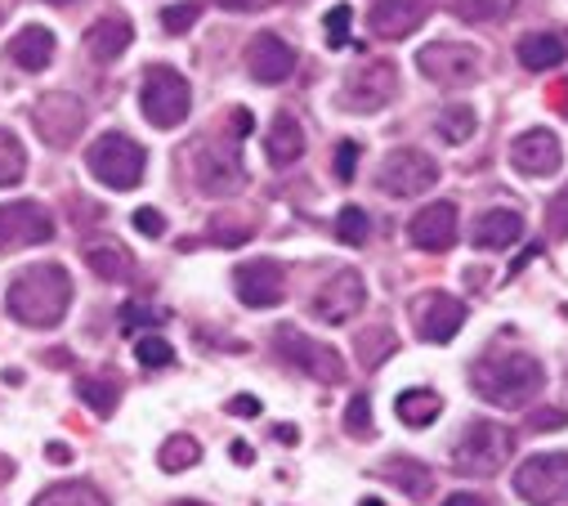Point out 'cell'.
<instances>
[{"label": "cell", "instance_id": "cell-43", "mask_svg": "<svg viewBox=\"0 0 568 506\" xmlns=\"http://www.w3.org/2000/svg\"><path fill=\"white\" fill-rule=\"evenodd\" d=\"M134 229L144 233V237H162V233H166V220H162V211H153V206H139V211H134Z\"/></svg>", "mask_w": 568, "mask_h": 506}, {"label": "cell", "instance_id": "cell-3", "mask_svg": "<svg viewBox=\"0 0 568 506\" xmlns=\"http://www.w3.org/2000/svg\"><path fill=\"white\" fill-rule=\"evenodd\" d=\"M510 448H515L510 431L479 417V422H470V426L462 431V439L453 444V470H457V475L488 479V475H497V470L510 462Z\"/></svg>", "mask_w": 568, "mask_h": 506}, {"label": "cell", "instance_id": "cell-41", "mask_svg": "<svg viewBox=\"0 0 568 506\" xmlns=\"http://www.w3.org/2000/svg\"><path fill=\"white\" fill-rule=\"evenodd\" d=\"M497 10H501V0H453V14L462 23H488L497 19Z\"/></svg>", "mask_w": 568, "mask_h": 506}, {"label": "cell", "instance_id": "cell-10", "mask_svg": "<svg viewBox=\"0 0 568 506\" xmlns=\"http://www.w3.org/2000/svg\"><path fill=\"white\" fill-rule=\"evenodd\" d=\"M515 493L532 506H568V453H537L515 470Z\"/></svg>", "mask_w": 568, "mask_h": 506}, {"label": "cell", "instance_id": "cell-19", "mask_svg": "<svg viewBox=\"0 0 568 506\" xmlns=\"http://www.w3.org/2000/svg\"><path fill=\"white\" fill-rule=\"evenodd\" d=\"M425 14H430V0H376L367 14V28L381 41H403L425 23Z\"/></svg>", "mask_w": 568, "mask_h": 506}, {"label": "cell", "instance_id": "cell-16", "mask_svg": "<svg viewBox=\"0 0 568 506\" xmlns=\"http://www.w3.org/2000/svg\"><path fill=\"white\" fill-rule=\"evenodd\" d=\"M363 305H367L363 274L358 270H336L318 287V296H314V318H323V323H349V318H358Z\"/></svg>", "mask_w": 568, "mask_h": 506}, {"label": "cell", "instance_id": "cell-55", "mask_svg": "<svg viewBox=\"0 0 568 506\" xmlns=\"http://www.w3.org/2000/svg\"><path fill=\"white\" fill-rule=\"evenodd\" d=\"M363 506H381V502H376V497H367V502H363Z\"/></svg>", "mask_w": 568, "mask_h": 506}, {"label": "cell", "instance_id": "cell-22", "mask_svg": "<svg viewBox=\"0 0 568 506\" xmlns=\"http://www.w3.org/2000/svg\"><path fill=\"white\" fill-rule=\"evenodd\" d=\"M381 479H389L412 502H430V493H435V470L425 466V462H416V457H389V462H381Z\"/></svg>", "mask_w": 568, "mask_h": 506}, {"label": "cell", "instance_id": "cell-7", "mask_svg": "<svg viewBox=\"0 0 568 506\" xmlns=\"http://www.w3.org/2000/svg\"><path fill=\"white\" fill-rule=\"evenodd\" d=\"M273 350L287 358L292 367H301L305 376L323 382V386H341L345 382V358L332 345H323V341H314V336H305L296 327H277L273 332Z\"/></svg>", "mask_w": 568, "mask_h": 506}, {"label": "cell", "instance_id": "cell-17", "mask_svg": "<svg viewBox=\"0 0 568 506\" xmlns=\"http://www.w3.org/2000/svg\"><path fill=\"white\" fill-rule=\"evenodd\" d=\"M246 72H251L260 85H282V81L296 72V50L282 41L277 32H260V37H251V45H246Z\"/></svg>", "mask_w": 568, "mask_h": 506}, {"label": "cell", "instance_id": "cell-45", "mask_svg": "<svg viewBox=\"0 0 568 506\" xmlns=\"http://www.w3.org/2000/svg\"><path fill=\"white\" fill-rule=\"evenodd\" d=\"M564 422H568V417H564L559 408H541V413L528 417V431H559Z\"/></svg>", "mask_w": 568, "mask_h": 506}, {"label": "cell", "instance_id": "cell-44", "mask_svg": "<svg viewBox=\"0 0 568 506\" xmlns=\"http://www.w3.org/2000/svg\"><path fill=\"white\" fill-rule=\"evenodd\" d=\"M354 166H358V144H354V140H341V153H336V180L349 184V180H354Z\"/></svg>", "mask_w": 568, "mask_h": 506}, {"label": "cell", "instance_id": "cell-1", "mask_svg": "<svg viewBox=\"0 0 568 506\" xmlns=\"http://www.w3.org/2000/svg\"><path fill=\"white\" fill-rule=\"evenodd\" d=\"M470 386L493 408L515 413V408H528L541 395L546 372H541V358H532L524 350H484L470 367Z\"/></svg>", "mask_w": 568, "mask_h": 506}, {"label": "cell", "instance_id": "cell-38", "mask_svg": "<svg viewBox=\"0 0 568 506\" xmlns=\"http://www.w3.org/2000/svg\"><path fill=\"white\" fill-rule=\"evenodd\" d=\"M134 354H139V363H144V367H171L175 363V350H171L166 336H139Z\"/></svg>", "mask_w": 568, "mask_h": 506}, {"label": "cell", "instance_id": "cell-34", "mask_svg": "<svg viewBox=\"0 0 568 506\" xmlns=\"http://www.w3.org/2000/svg\"><path fill=\"white\" fill-rule=\"evenodd\" d=\"M394 350H398V336H394L385 323H376V327H367V332L358 336V358H363V367H381Z\"/></svg>", "mask_w": 568, "mask_h": 506}, {"label": "cell", "instance_id": "cell-18", "mask_svg": "<svg viewBox=\"0 0 568 506\" xmlns=\"http://www.w3.org/2000/svg\"><path fill=\"white\" fill-rule=\"evenodd\" d=\"M457 233H462V224H457V206L453 202H430L425 211H416L412 224H407V237L420 251H448L457 242Z\"/></svg>", "mask_w": 568, "mask_h": 506}, {"label": "cell", "instance_id": "cell-48", "mask_svg": "<svg viewBox=\"0 0 568 506\" xmlns=\"http://www.w3.org/2000/svg\"><path fill=\"white\" fill-rule=\"evenodd\" d=\"M229 413H233V417H260V399L237 395V399H229Z\"/></svg>", "mask_w": 568, "mask_h": 506}, {"label": "cell", "instance_id": "cell-39", "mask_svg": "<svg viewBox=\"0 0 568 506\" xmlns=\"http://www.w3.org/2000/svg\"><path fill=\"white\" fill-rule=\"evenodd\" d=\"M197 19H202V6H197V0H184V6L162 10V28H166L171 37H184V32H189Z\"/></svg>", "mask_w": 568, "mask_h": 506}, {"label": "cell", "instance_id": "cell-46", "mask_svg": "<svg viewBox=\"0 0 568 506\" xmlns=\"http://www.w3.org/2000/svg\"><path fill=\"white\" fill-rule=\"evenodd\" d=\"M220 10H233V14H246V10H268L277 6V0H215Z\"/></svg>", "mask_w": 568, "mask_h": 506}, {"label": "cell", "instance_id": "cell-31", "mask_svg": "<svg viewBox=\"0 0 568 506\" xmlns=\"http://www.w3.org/2000/svg\"><path fill=\"white\" fill-rule=\"evenodd\" d=\"M202 462V444L193 439V435H171L166 444H162V453H158V466L166 470V475H180V470H189V466H197Z\"/></svg>", "mask_w": 568, "mask_h": 506}, {"label": "cell", "instance_id": "cell-28", "mask_svg": "<svg viewBox=\"0 0 568 506\" xmlns=\"http://www.w3.org/2000/svg\"><path fill=\"white\" fill-rule=\"evenodd\" d=\"M394 413H398L403 426H430L444 413V399L435 391H403L398 404H394Z\"/></svg>", "mask_w": 568, "mask_h": 506}, {"label": "cell", "instance_id": "cell-25", "mask_svg": "<svg viewBox=\"0 0 568 506\" xmlns=\"http://www.w3.org/2000/svg\"><path fill=\"white\" fill-rule=\"evenodd\" d=\"M515 54H519V63L528 72H550V68H559L568 59V41L555 37V32H528V37H519Z\"/></svg>", "mask_w": 568, "mask_h": 506}, {"label": "cell", "instance_id": "cell-2", "mask_svg": "<svg viewBox=\"0 0 568 506\" xmlns=\"http://www.w3.org/2000/svg\"><path fill=\"white\" fill-rule=\"evenodd\" d=\"M72 305V279L63 265H28L6 296V310L23 327H59Z\"/></svg>", "mask_w": 568, "mask_h": 506}, {"label": "cell", "instance_id": "cell-30", "mask_svg": "<svg viewBox=\"0 0 568 506\" xmlns=\"http://www.w3.org/2000/svg\"><path fill=\"white\" fill-rule=\"evenodd\" d=\"M77 395H81V404H85L94 417H112V413H116V399H121V386L108 382V376H81Z\"/></svg>", "mask_w": 568, "mask_h": 506}, {"label": "cell", "instance_id": "cell-15", "mask_svg": "<svg viewBox=\"0 0 568 506\" xmlns=\"http://www.w3.org/2000/svg\"><path fill=\"white\" fill-rule=\"evenodd\" d=\"M412 323H416V336L430 341V345H448L462 323H466V305L448 292H425L412 301Z\"/></svg>", "mask_w": 568, "mask_h": 506}, {"label": "cell", "instance_id": "cell-32", "mask_svg": "<svg viewBox=\"0 0 568 506\" xmlns=\"http://www.w3.org/2000/svg\"><path fill=\"white\" fill-rule=\"evenodd\" d=\"M475 125H479L475 108H470V103H453V108H444V112H439L435 131H439L448 144H466V140L475 135Z\"/></svg>", "mask_w": 568, "mask_h": 506}, {"label": "cell", "instance_id": "cell-52", "mask_svg": "<svg viewBox=\"0 0 568 506\" xmlns=\"http://www.w3.org/2000/svg\"><path fill=\"white\" fill-rule=\"evenodd\" d=\"M10 475H14V462H10V457H0V484H6Z\"/></svg>", "mask_w": 568, "mask_h": 506}, {"label": "cell", "instance_id": "cell-47", "mask_svg": "<svg viewBox=\"0 0 568 506\" xmlns=\"http://www.w3.org/2000/svg\"><path fill=\"white\" fill-rule=\"evenodd\" d=\"M153 318V310H144V305H125L121 310V327L130 332V327H139V323H149Z\"/></svg>", "mask_w": 568, "mask_h": 506}, {"label": "cell", "instance_id": "cell-13", "mask_svg": "<svg viewBox=\"0 0 568 506\" xmlns=\"http://www.w3.org/2000/svg\"><path fill=\"white\" fill-rule=\"evenodd\" d=\"M233 292H237V301L251 305V310H273V305L287 301V270H282L277 261H268V256L242 261V265L233 270Z\"/></svg>", "mask_w": 568, "mask_h": 506}, {"label": "cell", "instance_id": "cell-20", "mask_svg": "<svg viewBox=\"0 0 568 506\" xmlns=\"http://www.w3.org/2000/svg\"><path fill=\"white\" fill-rule=\"evenodd\" d=\"M559 162H564V149H559V140H555L550 131H524V135L510 144V166H515L519 175L541 180V175H555Z\"/></svg>", "mask_w": 568, "mask_h": 506}, {"label": "cell", "instance_id": "cell-5", "mask_svg": "<svg viewBox=\"0 0 568 506\" xmlns=\"http://www.w3.org/2000/svg\"><path fill=\"white\" fill-rule=\"evenodd\" d=\"M139 108H144L149 125H158V131H175L193 108V90L175 68L158 63V68H149L144 85H139Z\"/></svg>", "mask_w": 568, "mask_h": 506}, {"label": "cell", "instance_id": "cell-11", "mask_svg": "<svg viewBox=\"0 0 568 506\" xmlns=\"http://www.w3.org/2000/svg\"><path fill=\"white\" fill-rule=\"evenodd\" d=\"M394 94H398V68L376 59V63H363V68H354L345 77L341 108L345 112H381V108L394 103Z\"/></svg>", "mask_w": 568, "mask_h": 506}, {"label": "cell", "instance_id": "cell-51", "mask_svg": "<svg viewBox=\"0 0 568 506\" xmlns=\"http://www.w3.org/2000/svg\"><path fill=\"white\" fill-rule=\"evenodd\" d=\"M277 439L282 444H296V426H277Z\"/></svg>", "mask_w": 568, "mask_h": 506}, {"label": "cell", "instance_id": "cell-56", "mask_svg": "<svg viewBox=\"0 0 568 506\" xmlns=\"http://www.w3.org/2000/svg\"><path fill=\"white\" fill-rule=\"evenodd\" d=\"M175 506H202V502H175Z\"/></svg>", "mask_w": 568, "mask_h": 506}, {"label": "cell", "instance_id": "cell-24", "mask_svg": "<svg viewBox=\"0 0 568 506\" xmlns=\"http://www.w3.org/2000/svg\"><path fill=\"white\" fill-rule=\"evenodd\" d=\"M264 153H268L273 166L301 162V153H305V131H301V121H296L292 112H277V117H273L268 135H264Z\"/></svg>", "mask_w": 568, "mask_h": 506}, {"label": "cell", "instance_id": "cell-12", "mask_svg": "<svg viewBox=\"0 0 568 506\" xmlns=\"http://www.w3.org/2000/svg\"><path fill=\"white\" fill-rule=\"evenodd\" d=\"M32 125L50 149H72L85 131V103L77 94H45L32 108Z\"/></svg>", "mask_w": 568, "mask_h": 506}, {"label": "cell", "instance_id": "cell-36", "mask_svg": "<svg viewBox=\"0 0 568 506\" xmlns=\"http://www.w3.org/2000/svg\"><path fill=\"white\" fill-rule=\"evenodd\" d=\"M251 233H255V224H251V220H242V215H233V211L211 220V237H215V242H224V246H242Z\"/></svg>", "mask_w": 568, "mask_h": 506}, {"label": "cell", "instance_id": "cell-33", "mask_svg": "<svg viewBox=\"0 0 568 506\" xmlns=\"http://www.w3.org/2000/svg\"><path fill=\"white\" fill-rule=\"evenodd\" d=\"M28 175V153L14 131H0V189H14Z\"/></svg>", "mask_w": 568, "mask_h": 506}, {"label": "cell", "instance_id": "cell-53", "mask_svg": "<svg viewBox=\"0 0 568 506\" xmlns=\"http://www.w3.org/2000/svg\"><path fill=\"white\" fill-rule=\"evenodd\" d=\"M45 453H50V457H54V462H68V448H63V444H50V448H45Z\"/></svg>", "mask_w": 568, "mask_h": 506}, {"label": "cell", "instance_id": "cell-49", "mask_svg": "<svg viewBox=\"0 0 568 506\" xmlns=\"http://www.w3.org/2000/svg\"><path fill=\"white\" fill-rule=\"evenodd\" d=\"M444 506H493L488 497H479V493H453Z\"/></svg>", "mask_w": 568, "mask_h": 506}, {"label": "cell", "instance_id": "cell-54", "mask_svg": "<svg viewBox=\"0 0 568 506\" xmlns=\"http://www.w3.org/2000/svg\"><path fill=\"white\" fill-rule=\"evenodd\" d=\"M45 6H72V0H45Z\"/></svg>", "mask_w": 568, "mask_h": 506}, {"label": "cell", "instance_id": "cell-4", "mask_svg": "<svg viewBox=\"0 0 568 506\" xmlns=\"http://www.w3.org/2000/svg\"><path fill=\"white\" fill-rule=\"evenodd\" d=\"M85 166H90V175L99 180V184H108V189H116V193H130V189H139V180H144V166H149V153L139 149L130 135H99L94 144H90V153H85Z\"/></svg>", "mask_w": 568, "mask_h": 506}, {"label": "cell", "instance_id": "cell-23", "mask_svg": "<svg viewBox=\"0 0 568 506\" xmlns=\"http://www.w3.org/2000/svg\"><path fill=\"white\" fill-rule=\"evenodd\" d=\"M130 41H134V28H130V19H121V14H108V19H99V23L85 32V50H90V59H99V63H116V59L130 50Z\"/></svg>", "mask_w": 568, "mask_h": 506}, {"label": "cell", "instance_id": "cell-29", "mask_svg": "<svg viewBox=\"0 0 568 506\" xmlns=\"http://www.w3.org/2000/svg\"><path fill=\"white\" fill-rule=\"evenodd\" d=\"M32 506H108V497H103L94 484L68 479V484H50Z\"/></svg>", "mask_w": 568, "mask_h": 506}, {"label": "cell", "instance_id": "cell-6", "mask_svg": "<svg viewBox=\"0 0 568 506\" xmlns=\"http://www.w3.org/2000/svg\"><path fill=\"white\" fill-rule=\"evenodd\" d=\"M416 68L425 72V81H435L444 90H462V85H475L479 72H484V54L466 41H435L416 54Z\"/></svg>", "mask_w": 568, "mask_h": 506}, {"label": "cell", "instance_id": "cell-21", "mask_svg": "<svg viewBox=\"0 0 568 506\" xmlns=\"http://www.w3.org/2000/svg\"><path fill=\"white\" fill-rule=\"evenodd\" d=\"M519 237H524V215L510 211V206L484 211V215L475 220V229H470V242H475L479 251H506V246L519 242Z\"/></svg>", "mask_w": 568, "mask_h": 506}, {"label": "cell", "instance_id": "cell-37", "mask_svg": "<svg viewBox=\"0 0 568 506\" xmlns=\"http://www.w3.org/2000/svg\"><path fill=\"white\" fill-rule=\"evenodd\" d=\"M345 431L354 439H372L376 435V422H372V399L367 395H354L349 408H345Z\"/></svg>", "mask_w": 568, "mask_h": 506}, {"label": "cell", "instance_id": "cell-9", "mask_svg": "<svg viewBox=\"0 0 568 506\" xmlns=\"http://www.w3.org/2000/svg\"><path fill=\"white\" fill-rule=\"evenodd\" d=\"M376 184L389 198H420V193H430L439 184V162L430 153H420V149H394L381 162Z\"/></svg>", "mask_w": 568, "mask_h": 506}, {"label": "cell", "instance_id": "cell-35", "mask_svg": "<svg viewBox=\"0 0 568 506\" xmlns=\"http://www.w3.org/2000/svg\"><path fill=\"white\" fill-rule=\"evenodd\" d=\"M367 233H372V220H367L363 206H345V211L336 215V237H341L345 246H363Z\"/></svg>", "mask_w": 568, "mask_h": 506}, {"label": "cell", "instance_id": "cell-14", "mask_svg": "<svg viewBox=\"0 0 568 506\" xmlns=\"http://www.w3.org/2000/svg\"><path fill=\"white\" fill-rule=\"evenodd\" d=\"M54 237V220L41 202H0V251H23Z\"/></svg>", "mask_w": 568, "mask_h": 506}, {"label": "cell", "instance_id": "cell-40", "mask_svg": "<svg viewBox=\"0 0 568 506\" xmlns=\"http://www.w3.org/2000/svg\"><path fill=\"white\" fill-rule=\"evenodd\" d=\"M546 233L555 237V242H564L568 237V184L550 198V206H546Z\"/></svg>", "mask_w": 568, "mask_h": 506}, {"label": "cell", "instance_id": "cell-50", "mask_svg": "<svg viewBox=\"0 0 568 506\" xmlns=\"http://www.w3.org/2000/svg\"><path fill=\"white\" fill-rule=\"evenodd\" d=\"M550 99H555V112H559V117H568V81H564V85H555V90H550Z\"/></svg>", "mask_w": 568, "mask_h": 506}, {"label": "cell", "instance_id": "cell-42", "mask_svg": "<svg viewBox=\"0 0 568 506\" xmlns=\"http://www.w3.org/2000/svg\"><path fill=\"white\" fill-rule=\"evenodd\" d=\"M349 19H354L349 6H336V10L327 14V45H332V50H345V45H349Z\"/></svg>", "mask_w": 568, "mask_h": 506}, {"label": "cell", "instance_id": "cell-27", "mask_svg": "<svg viewBox=\"0 0 568 506\" xmlns=\"http://www.w3.org/2000/svg\"><path fill=\"white\" fill-rule=\"evenodd\" d=\"M85 265L103 283H125L134 274V261H130V251L121 242H94V246H85Z\"/></svg>", "mask_w": 568, "mask_h": 506}, {"label": "cell", "instance_id": "cell-26", "mask_svg": "<svg viewBox=\"0 0 568 506\" xmlns=\"http://www.w3.org/2000/svg\"><path fill=\"white\" fill-rule=\"evenodd\" d=\"M10 59H14L23 72L50 68V59H54V32H50V28H23V32L10 41Z\"/></svg>", "mask_w": 568, "mask_h": 506}, {"label": "cell", "instance_id": "cell-8", "mask_svg": "<svg viewBox=\"0 0 568 506\" xmlns=\"http://www.w3.org/2000/svg\"><path fill=\"white\" fill-rule=\"evenodd\" d=\"M193 180H197V193H206V198H233L246 184L237 144L233 140H202V149L193 158Z\"/></svg>", "mask_w": 568, "mask_h": 506}]
</instances>
